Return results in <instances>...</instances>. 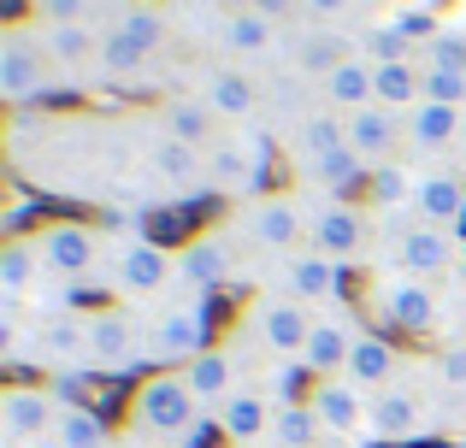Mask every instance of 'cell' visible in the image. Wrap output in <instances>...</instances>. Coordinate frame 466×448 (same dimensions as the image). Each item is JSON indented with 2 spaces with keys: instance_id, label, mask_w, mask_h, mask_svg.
Returning a JSON list of instances; mask_svg holds the SVG:
<instances>
[{
  "instance_id": "47",
  "label": "cell",
  "mask_w": 466,
  "mask_h": 448,
  "mask_svg": "<svg viewBox=\"0 0 466 448\" xmlns=\"http://www.w3.org/2000/svg\"><path fill=\"white\" fill-rule=\"evenodd\" d=\"M396 30L408 42H420V35H431V12H396Z\"/></svg>"
},
{
  "instance_id": "28",
  "label": "cell",
  "mask_w": 466,
  "mask_h": 448,
  "mask_svg": "<svg viewBox=\"0 0 466 448\" xmlns=\"http://www.w3.org/2000/svg\"><path fill=\"white\" fill-rule=\"evenodd\" d=\"M201 101L213 106L218 118H248L254 113V83L242 77V71H213V83H207Z\"/></svg>"
},
{
  "instance_id": "21",
  "label": "cell",
  "mask_w": 466,
  "mask_h": 448,
  "mask_svg": "<svg viewBox=\"0 0 466 448\" xmlns=\"http://www.w3.org/2000/svg\"><path fill=\"white\" fill-rule=\"evenodd\" d=\"M372 71H378V65H372V59H360V54L342 59V65L325 77V101H330V106H349V113L372 106Z\"/></svg>"
},
{
  "instance_id": "51",
  "label": "cell",
  "mask_w": 466,
  "mask_h": 448,
  "mask_svg": "<svg viewBox=\"0 0 466 448\" xmlns=\"http://www.w3.org/2000/svg\"><path fill=\"white\" fill-rule=\"evenodd\" d=\"M0 6H6V18H18V12H24V0H0Z\"/></svg>"
},
{
  "instance_id": "34",
  "label": "cell",
  "mask_w": 466,
  "mask_h": 448,
  "mask_svg": "<svg viewBox=\"0 0 466 448\" xmlns=\"http://www.w3.org/2000/svg\"><path fill=\"white\" fill-rule=\"evenodd\" d=\"M54 443H59V448H106V425L89 413V407H59Z\"/></svg>"
},
{
  "instance_id": "5",
  "label": "cell",
  "mask_w": 466,
  "mask_h": 448,
  "mask_svg": "<svg viewBox=\"0 0 466 448\" xmlns=\"http://www.w3.org/2000/svg\"><path fill=\"white\" fill-rule=\"evenodd\" d=\"M59 407L47 390H30V383H12L6 395H0V431H6V448H30L42 443L47 431H54Z\"/></svg>"
},
{
  "instance_id": "1",
  "label": "cell",
  "mask_w": 466,
  "mask_h": 448,
  "mask_svg": "<svg viewBox=\"0 0 466 448\" xmlns=\"http://www.w3.org/2000/svg\"><path fill=\"white\" fill-rule=\"evenodd\" d=\"M130 425L137 431H154V437H189L195 425V390L183 372H159L137 390L130 402Z\"/></svg>"
},
{
  "instance_id": "32",
  "label": "cell",
  "mask_w": 466,
  "mask_h": 448,
  "mask_svg": "<svg viewBox=\"0 0 466 448\" xmlns=\"http://www.w3.org/2000/svg\"><path fill=\"white\" fill-rule=\"evenodd\" d=\"M272 437H278V448H313L319 437H325V425H319L313 402L278 407V419H272Z\"/></svg>"
},
{
  "instance_id": "43",
  "label": "cell",
  "mask_w": 466,
  "mask_h": 448,
  "mask_svg": "<svg viewBox=\"0 0 466 448\" xmlns=\"http://www.w3.org/2000/svg\"><path fill=\"white\" fill-rule=\"evenodd\" d=\"M372 54H378V65H408L413 42L396 30V24H384V30H372Z\"/></svg>"
},
{
  "instance_id": "10",
  "label": "cell",
  "mask_w": 466,
  "mask_h": 448,
  "mask_svg": "<svg viewBox=\"0 0 466 448\" xmlns=\"http://www.w3.org/2000/svg\"><path fill=\"white\" fill-rule=\"evenodd\" d=\"M171 272H177V260H171L159 242H148V236L125 242V248H118V265H113L118 289H130V295H148V289H159Z\"/></svg>"
},
{
  "instance_id": "16",
  "label": "cell",
  "mask_w": 466,
  "mask_h": 448,
  "mask_svg": "<svg viewBox=\"0 0 466 448\" xmlns=\"http://www.w3.org/2000/svg\"><path fill=\"white\" fill-rule=\"evenodd\" d=\"M342 284H349V265L325 260V254H313V248L289 265V289H296V301H330V295H342Z\"/></svg>"
},
{
  "instance_id": "53",
  "label": "cell",
  "mask_w": 466,
  "mask_h": 448,
  "mask_svg": "<svg viewBox=\"0 0 466 448\" xmlns=\"http://www.w3.org/2000/svg\"><path fill=\"white\" fill-rule=\"evenodd\" d=\"M455 265H461V272H466V242H461V254H455Z\"/></svg>"
},
{
  "instance_id": "41",
  "label": "cell",
  "mask_w": 466,
  "mask_h": 448,
  "mask_svg": "<svg viewBox=\"0 0 466 448\" xmlns=\"http://www.w3.org/2000/svg\"><path fill=\"white\" fill-rule=\"evenodd\" d=\"M425 101L455 106V113H461V101H466V71H425Z\"/></svg>"
},
{
  "instance_id": "31",
  "label": "cell",
  "mask_w": 466,
  "mask_h": 448,
  "mask_svg": "<svg viewBox=\"0 0 466 448\" xmlns=\"http://www.w3.org/2000/svg\"><path fill=\"white\" fill-rule=\"evenodd\" d=\"M42 54H54L59 65H77V59L101 54V42L89 24H42Z\"/></svg>"
},
{
  "instance_id": "11",
  "label": "cell",
  "mask_w": 466,
  "mask_h": 448,
  "mask_svg": "<svg viewBox=\"0 0 466 448\" xmlns=\"http://www.w3.org/2000/svg\"><path fill=\"white\" fill-rule=\"evenodd\" d=\"M420 407H413V395H401V390H378L372 395V407H366V437L372 443H408V437H420Z\"/></svg>"
},
{
  "instance_id": "37",
  "label": "cell",
  "mask_w": 466,
  "mask_h": 448,
  "mask_svg": "<svg viewBox=\"0 0 466 448\" xmlns=\"http://www.w3.org/2000/svg\"><path fill=\"white\" fill-rule=\"evenodd\" d=\"M413 195H420V177H413L408 165L390 160V165L372 172V201H378V207H401V201H413Z\"/></svg>"
},
{
  "instance_id": "7",
  "label": "cell",
  "mask_w": 466,
  "mask_h": 448,
  "mask_svg": "<svg viewBox=\"0 0 466 448\" xmlns=\"http://www.w3.org/2000/svg\"><path fill=\"white\" fill-rule=\"evenodd\" d=\"M47 89V65H42V54H35V42L24 30H12L6 42H0V95L6 101H35V95Z\"/></svg>"
},
{
  "instance_id": "33",
  "label": "cell",
  "mask_w": 466,
  "mask_h": 448,
  "mask_svg": "<svg viewBox=\"0 0 466 448\" xmlns=\"http://www.w3.org/2000/svg\"><path fill=\"white\" fill-rule=\"evenodd\" d=\"M225 47L230 54H266V47H272V18H266V12H230L225 18Z\"/></svg>"
},
{
  "instance_id": "8",
  "label": "cell",
  "mask_w": 466,
  "mask_h": 448,
  "mask_svg": "<svg viewBox=\"0 0 466 448\" xmlns=\"http://www.w3.org/2000/svg\"><path fill=\"white\" fill-rule=\"evenodd\" d=\"M366 407H372V402H366L349 378H325L313 390V413H319V425H325L330 437H366V431H360L366 425Z\"/></svg>"
},
{
  "instance_id": "40",
  "label": "cell",
  "mask_w": 466,
  "mask_h": 448,
  "mask_svg": "<svg viewBox=\"0 0 466 448\" xmlns=\"http://www.w3.org/2000/svg\"><path fill=\"white\" fill-rule=\"evenodd\" d=\"M142 59H148V54H137V47H130L118 30L101 42V65H106V77H137V71H142Z\"/></svg>"
},
{
  "instance_id": "20",
  "label": "cell",
  "mask_w": 466,
  "mask_h": 448,
  "mask_svg": "<svg viewBox=\"0 0 466 448\" xmlns=\"http://www.w3.org/2000/svg\"><path fill=\"white\" fill-rule=\"evenodd\" d=\"M183 378H189L195 402H218V407H225L230 395H237V390H230V383H237V360H230L225 348H207V354L195 360V366L183 372Z\"/></svg>"
},
{
  "instance_id": "4",
  "label": "cell",
  "mask_w": 466,
  "mask_h": 448,
  "mask_svg": "<svg viewBox=\"0 0 466 448\" xmlns=\"http://www.w3.org/2000/svg\"><path fill=\"white\" fill-rule=\"evenodd\" d=\"M142 331L130 313H95L89 319V366L101 372H137L142 366Z\"/></svg>"
},
{
  "instance_id": "36",
  "label": "cell",
  "mask_w": 466,
  "mask_h": 448,
  "mask_svg": "<svg viewBox=\"0 0 466 448\" xmlns=\"http://www.w3.org/2000/svg\"><path fill=\"white\" fill-rule=\"evenodd\" d=\"M154 172L159 177H171V184H195V177H201V154L189 148V142H159L154 148Z\"/></svg>"
},
{
  "instance_id": "50",
  "label": "cell",
  "mask_w": 466,
  "mask_h": 448,
  "mask_svg": "<svg viewBox=\"0 0 466 448\" xmlns=\"http://www.w3.org/2000/svg\"><path fill=\"white\" fill-rule=\"evenodd\" d=\"M284 6H296V0H254V12H266V18H278Z\"/></svg>"
},
{
  "instance_id": "46",
  "label": "cell",
  "mask_w": 466,
  "mask_h": 448,
  "mask_svg": "<svg viewBox=\"0 0 466 448\" xmlns=\"http://www.w3.org/2000/svg\"><path fill=\"white\" fill-rule=\"evenodd\" d=\"M83 390H89V378H83V366H71V372H59V378H54V395H59L66 407H77V395H83Z\"/></svg>"
},
{
  "instance_id": "22",
  "label": "cell",
  "mask_w": 466,
  "mask_h": 448,
  "mask_svg": "<svg viewBox=\"0 0 466 448\" xmlns=\"http://www.w3.org/2000/svg\"><path fill=\"white\" fill-rule=\"evenodd\" d=\"M372 101L390 106V113H413L425 101V77L413 65H378L372 71Z\"/></svg>"
},
{
  "instance_id": "23",
  "label": "cell",
  "mask_w": 466,
  "mask_h": 448,
  "mask_svg": "<svg viewBox=\"0 0 466 448\" xmlns=\"http://www.w3.org/2000/svg\"><path fill=\"white\" fill-rule=\"evenodd\" d=\"M390 372H396V348H390L384 336H354V354H349V372H342V378H349L354 390H378Z\"/></svg>"
},
{
  "instance_id": "17",
  "label": "cell",
  "mask_w": 466,
  "mask_h": 448,
  "mask_svg": "<svg viewBox=\"0 0 466 448\" xmlns=\"http://www.w3.org/2000/svg\"><path fill=\"white\" fill-rule=\"evenodd\" d=\"M455 254H461V242H449V230H437V224H413L408 236H401V265H408L413 277L443 272Z\"/></svg>"
},
{
  "instance_id": "25",
  "label": "cell",
  "mask_w": 466,
  "mask_h": 448,
  "mask_svg": "<svg viewBox=\"0 0 466 448\" xmlns=\"http://www.w3.org/2000/svg\"><path fill=\"white\" fill-rule=\"evenodd\" d=\"M42 360L71 372V360H89V319H42Z\"/></svg>"
},
{
  "instance_id": "3",
  "label": "cell",
  "mask_w": 466,
  "mask_h": 448,
  "mask_svg": "<svg viewBox=\"0 0 466 448\" xmlns=\"http://www.w3.org/2000/svg\"><path fill=\"white\" fill-rule=\"evenodd\" d=\"M207 336H213V324H207V295L183 301V307H171L166 319L154 324V343H148V360H201L207 354Z\"/></svg>"
},
{
  "instance_id": "27",
  "label": "cell",
  "mask_w": 466,
  "mask_h": 448,
  "mask_svg": "<svg viewBox=\"0 0 466 448\" xmlns=\"http://www.w3.org/2000/svg\"><path fill=\"white\" fill-rule=\"evenodd\" d=\"M159 118H166V136L171 142H189V148H201V142L207 136H213V106H207V101H166V113H159Z\"/></svg>"
},
{
  "instance_id": "18",
  "label": "cell",
  "mask_w": 466,
  "mask_h": 448,
  "mask_svg": "<svg viewBox=\"0 0 466 448\" xmlns=\"http://www.w3.org/2000/svg\"><path fill=\"white\" fill-rule=\"evenodd\" d=\"M42 254H35V242H6V254H0V301H24L42 289Z\"/></svg>"
},
{
  "instance_id": "30",
  "label": "cell",
  "mask_w": 466,
  "mask_h": 448,
  "mask_svg": "<svg viewBox=\"0 0 466 448\" xmlns=\"http://www.w3.org/2000/svg\"><path fill=\"white\" fill-rule=\"evenodd\" d=\"M455 130H461V113H455V106L420 101L408 113V136L420 142V148H443V142H455Z\"/></svg>"
},
{
  "instance_id": "49",
  "label": "cell",
  "mask_w": 466,
  "mask_h": 448,
  "mask_svg": "<svg viewBox=\"0 0 466 448\" xmlns=\"http://www.w3.org/2000/svg\"><path fill=\"white\" fill-rule=\"evenodd\" d=\"M301 6H308V12H313V18H337V12H342V6H349V0H301Z\"/></svg>"
},
{
  "instance_id": "2",
  "label": "cell",
  "mask_w": 466,
  "mask_h": 448,
  "mask_svg": "<svg viewBox=\"0 0 466 448\" xmlns=\"http://www.w3.org/2000/svg\"><path fill=\"white\" fill-rule=\"evenodd\" d=\"M248 331L260 336L278 360H301V348H308V336H313V319L296 295H260L254 313H248Z\"/></svg>"
},
{
  "instance_id": "19",
  "label": "cell",
  "mask_w": 466,
  "mask_h": 448,
  "mask_svg": "<svg viewBox=\"0 0 466 448\" xmlns=\"http://www.w3.org/2000/svg\"><path fill=\"white\" fill-rule=\"evenodd\" d=\"M384 307L396 324H408V331H425V324L437 319V295L425 289V277H396V284L384 289Z\"/></svg>"
},
{
  "instance_id": "12",
  "label": "cell",
  "mask_w": 466,
  "mask_h": 448,
  "mask_svg": "<svg viewBox=\"0 0 466 448\" xmlns=\"http://www.w3.org/2000/svg\"><path fill=\"white\" fill-rule=\"evenodd\" d=\"M360 236H366V219L354 207H342V201L313 219V254H325V260H342V265H349L354 254H360Z\"/></svg>"
},
{
  "instance_id": "38",
  "label": "cell",
  "mask_w": 466,
  "mask_h": 448,
  "mask_svg": "<svg viewBox=\"0 0 466 448\" xmlns=\"http://www.w3.org/2000/svg\"><path fill=\"white\" fill-rule=\"evenodd\" d=\"M308 378H313L308 360H278V366L266 372V402H272V407H296V395H301Z\"/></svg>"
},
{
  "instance_id": "24",
  "label": "cell",
  "mask_w": 466,
  "mask_h": 448,
  "mask_svg": "<svg viewBox=\"0 0 466 448\" xmlns=\"http://www.w3.org/2000/svg\"><path fill=\"white\" fill-rule=\"evenodd\" d=\"M413 207H420V224H455L466 213V189L455 177H420V195H413Z\"/></svg>"
},
{
  "instance_id": "48",
  "label": "cell",
  "mask_w": 466,
  "mask_h": 448,
  "mask_svg": "<svg viewBox=\"0 0 466 448\" xmlns=\"http://www.w3.org/2000/svg\"><path fill=\"white\" fill-rule=\"evenodd\" d=\"M443 378L449 383H466V348H449V354H443Z\"/></svg>"
},
{
  "instance_id": "6",
  "label": "cell",
  "mask_w": 466,
  "mask_h": 448,
  "mask_svg": "<svg viewBox=\"0 0 466 448\" xmlns=\"http://www.w3.org/2000/svg\"><path fill=\"white\" fill-rule=\"evenodd\" d=\"M35 242V254H42V272H54V277H83L95 265V254H101V236H95L89 224H47L42 236H30Z\"/></svg>"
},
{
  "instance_id": "35",
  "label": "cell",
  "mask_w": 466,
  "mask_h": 448,
  "mask_svg": "<svg viewBox=\"0 0 466 448\" xmlns=\"http://www.w3.org/2000/svg\"><path fill=\"white\" fill-rule=\"evenodd\" d=\"M118 35H125L137 54H154L159 47V35H166V18H159V6H125V18H118Z\"/></svg>"
},
{
  "instance_id": "26",
  "label": "cell",
  "mask_w": 466,
  "mask_h": 448,
  "mask_svg": "<svg viewBox=\"0 0 466 448\" xmlns=\"http://www.w3.org/2000/svg\"><path fill=\"white\" fill-rule=\"evenodd\" d=\"M248 236L260 242V248H289V242L301 236V219L289 201H260V207L248 213Z\"/></svg>"
},
{
  "instance_id": "9",
  "label": "cell",
  "mask_w": 466,
  "mask_h": 448,
  "mask_svg": "<svg viewBox=\"0 0 466 448\" xmlns=\"http://www.w3.org/2000/svg\"><path fill=\"white\" fill-rule=\"evenodd\" d=\"M396 113H390V106H360V113H349V118H342V136H349V148L354 154H360V160L366 165H372V172H378V165H390V148H396Z\"/></svg>"
},
{
  "instance_id": "42",
  "label": "cell",
  "mask_w": 466,
  "mask_h": 448,
  "mask_svg": "<svg viewBox=\"0 0 466 448\" xmlns=\"http://www.w3.org/2000/svg\"><path fill=\"white\" fill-rule=\"evenodd\" d=\"M213 184H237V189H248V184H260V165H242V154H237V148H218V154H213Z\"/></svg>"
},
{
  "instance_id": "29",
  "label": "cell",
  "mask_w": 466,
  "mask_h": 448,
  "mask_svg": "<svg viewBox=\"0 0 466 448\" xmlns=\"http://www.w3.org/2000/svg\"><path fill=\"white\" fill-rule=\"evenodd\" d=\"M308 165H313V177H319V184L330 189V195H342V189H354L360 177H372V165H366L360 154L349 148V142H342V148H330V154H319V160H308Z\"/></svg>"
},
{
  "instance_id": "14",
  "label": "cell",
  "mask_w": 466,
  "mask_h": 448,
  "mask_svg": "<svg viewBox=\"0 0 466 448\" xmlns=\"http://www.w3.org/2000/svg\"><path fill=\"white\" fill-rule=\"evenodd\" d=\"M354 336L349 324H330V319H313V336L308 348H301V360L319 372V378H337V372H349V354H354Z\"/></svg>"
},
{
  "instance_id": "39",
  "label": "cell",
  "mask_w": 466,
  "mask_h": 448,
  "mask_svg": "<svg viewBox=\"0 0 466 448\" xmlns=\"http://www.w3.org/2000/svg\"><path fill=\"white\" fill-rule=\"evenodd\" d=\"M342 124L330 113H319V118H308V130H301V154H308V160H319V154H330V148H342Z\"/></svg>"
},
{
  "instance_id": "44",
  "label": "cell",
  "mask_w": 466,
  "mask_h": 448,
  "mask_svg": "<svg viewBox=\"0 0 466 448\" xmlns=\"http://www.w3.org/2000/svg\"><path fill=\"white\" fill-rule=\"evenodd\" d=\"M431 71H466V35H437L431 42Z\"/></svg>"
},
{
  "instance_id": "15",
  "label": "cell",
  "mask_w": 466,
  "mask_h": 448,
  "mask_svg": "<svg viewBox=\"0 0 466 448\" xmlns=\"http://www.w3.org/2000/svg\"><path fill=\"white\" fill-rule=\"evenodd\" d=\"M177 277H189L195 289H218L230 277V248H225V236H195L189 248L177 254Z\"/></svg>"
},
{
  "instance_id": "13",
  "label": "cell",
  "mask_w": 466,
  "mask_h": 448,
  "mask_svg": "<svg viewBox=\"0 0 466 448\" xmlns=\"http://www.w3.org/2000/svg\"><path fill=\"white\" fill-rule=\"evenodd\" d=\"M272 419L278 407L266 402L260 390H237L225 407H218V431H225L230 443H254V437H272Z\"/></svg>"
},
{
  "instance_id": "45",
  "label": "cell",
  "mask_w": 466,
  "mask_h": 448,
  "mask_svg": "<svg viewBox=\"0 0 466 448\" xmlns=\"http://www.w3.org/2000/svg\"><path fill=\"white\" fill-rule=\"evenodd\" d=\"M35 6H42L47 24H83V6H89V0H35Z\"/></svg>"
},
{
  "instance_id": "52",
  "label": "cell",
  "mask_w": 466,
  "mask_h": 448,
  "mask_svg": "<svg viewBox=\"0 0 466 448\" xmlns=\"http://www.w3.org/2000/svg\"><path fill=\"white\" fill-rule=\"evenodd\" d=\"M225 6H230V12H248V6H254V0H225Z\"/></svg>"
}]
</instances>
